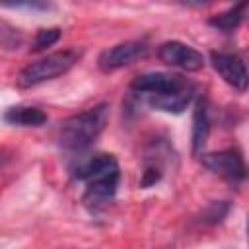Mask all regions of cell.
I'll return each mask as SVG.
<instances>
[{"label": "cell", "mask_w": 249, "mask_h": 249, "mask_svg": "<svg viewBox=\"0 0 249 249\" xmlns=\"http://www.w3.org/2000/svg\"><path fill=\"white\" fill-rule=\"evenodd\" d=\"M74 175L86 183L84 204L99 208L109 202L119 185V163L111 154H97L82 161Z\"/></svg>", "instance_id": "1"}, {"label": "cell", "mask_w": 249, "mask_h": 249, "mask_svg": "<svg viewBox=\"0 0 249 249\" xmlns=\"http://www.w3.org/2000/svg\"><path fill=\"white\" fill-rule=\"evenodd\" d=\"M105 123L107 105H95L78 115H72L58 126V144L64 150H84L101 134Z\"/></svg>", "instance_id": "2"}, {"label": "cell", "mask_w": 249, "mask_h": 249, "mask_svg": "<svg viewBox=\"0 0 249 249\" xmlns=\"http://www.w3.org/2000/svg\"><path fill=\"white\" fill-rule=\"evenodd\" d=\"M80 56H82V51L80 49H64V51H58V53L47 54V56H43V58H39V60H35L31 64H27L19 72L18 84L21 88H31V86L43 84L47 80L58 78L64 72H68L78 62Z\"/></svg>", "instance_id": "3"}, {"label": "cell", "mask_w": 249, "mask_h": 249, "mask_svg": "<svg viewBox=\"0 0 249 249\" xmlns=\"http://www.w3.org/2000/svg\"><path fill=\"white\" fill-rule=\"evenodd\" d=\"M202 165L214 171L216 175L224 177L230 183H241L245 179V161L241 154L233 148L214 152V154H204L202 156Z\"/></svg>", "instance_id": "4"}, {"label": "cell", "mask_w": 249, "mask_h": 249, "mask_svg": "<svg viewBox=\"0 0 249 249\" xmlns=\"http://www.w3.org/2000/svg\"><path fill=\"white\" fill-rule=\"evenodd\" d=\"M158 56L161 62L173 66V68H181L187 72H195L200 70L204 66V56L193 49L191 45H185L181 41H167L158 49Z\"/></svg>", "instance_id": "5"}, {"label": "cell", "mask_w": 249, "mask_h": 249, "mask_svg": "<svg viewBox=\"0 0 249 249\" xmlns=\"http://www.w3.org/2000/svg\"><path fill=\"white\" fill-rule=\"evenodd\" d=\"M148 47L140 41H126V43H119L115 47H109L105 49L99 58H97V66L103 70V72H113V70H119L123 66H128L132 64L134 60L142 58L146 54Z\"/></svg>", "instance_id": "6"}, {"label": "cell", "mask_w": 249, "mask_h": 249, "mask_svg": "<svg viewBox=\"0 0 249 249\" xmlns=\"http://www.w3.org/2000/svg\"><path fill=\"white\" fill-rule=\"evenodd\" d=\"M210 62L214 66V70L230 84L233 86L237 91H245L247 89V68L245 62L239 54H231V53H210Z\"/></svg>", "instance_id": "7"}, {"label": "cell", "mask_w": 249, "mask_h": 249, "mask_svg": "<svg viewBox=\"0 0 249 249\" xmlns=\"http://www.w3.org/2000/svg\"><path fill=\"white\" fill-rule=\"evenodd\" d=\"M189 80H185L183 76L177 74H165V72H150V74H142L138 78H134L132 82V89L138 93H146L150 95H161L173 89H179L187 84Z\"/></svg>", "instance_id": "8"}, {"label": "cell", "mask_w": 249, "mask_h": 249, "mask_svg": "<svg viewBox=\"0 0 249 249\" xmlns=\"http://www.w3.org/2000/svg\"><path fill=\"white\" fill-rule=\"evenodd\" d=\"M195 97V86L191 82H187L183 88L161 93V95H150L148 103L154 109L165 111V113H181L183 109H187V105L193 101Z\"/></svg>", "instance_id": "9"}, {"label": "cell", "mask_w": 249, "mask_h": 249, "mask_svg": "<svg viewBox=\"0 0 249 249\" xmlns=\"http://www.w3.org/2000/svg\"><path fill=\"white\" fill-rule=\"evenodd\" d=\"M4 121L8 124H16V126H41L47 123V115L39 107L16 105L4 113Z\"/></svg>", "instance_id": "10"}, {"label": "cell", "mask_w": 249, "mask_h": 249, "mask_svg": "<svg viewBox=\"0 0 249 249\" xmlns=\"http://www.w3.org/2000/svg\"><path fill=\"white\" fill-rule=\"evenodd\" d=\"M193 150L195 154H198L208 138V111H206V103L198 101L196 109H195V117H193Z\"/></svg>", "instance_id": "11"}, {"label": "cell", "mask_w": 249, "mask_h": 249, "mask_svg": "<svg viewBox=\"0 0 249 249\" xmlns=\"http://www.w3.org/2000/svg\"><path fill=\"white\" fill-rule=\"evenodd\" d=\"M245 8H247V4L241 2V4H237V6L230 8V10H226L224 14H218V16H214V18H210L208 23L214 25V27H218V29H222V31H233V29L241 23V19H243V16H245Z\"/></svg>", "instance_id": "12"}, {"label": "cell", "mask_w": 249, "mask_h": 249, "mask_svg": "<svg viewBox=\"0 0 249 249\" xmlns=\"http://www.w3.org/2000/svg\"><path fill=\"white\" fill-rule=\"evenodd\" d=\"M60 39V29L58 27H49V29H39L33 41V51H43L51 45H54Z\"/></svg>", "instance_id": "13"}, {"label": "cell", "mask_w": 249, "mask_h": 249, "mask_svg": "<svg viewBox=\"0 0 249 249\" xmlns=\"http://www.w3.org/2000/svg\"><path fill=\"white\" fill-rule=\"evenodd\" d=\"M4 161H6V156H4V154H2V152H0V167H2V165H4Z\"/></svg>", "instance_id": "14"}]
</instances>
